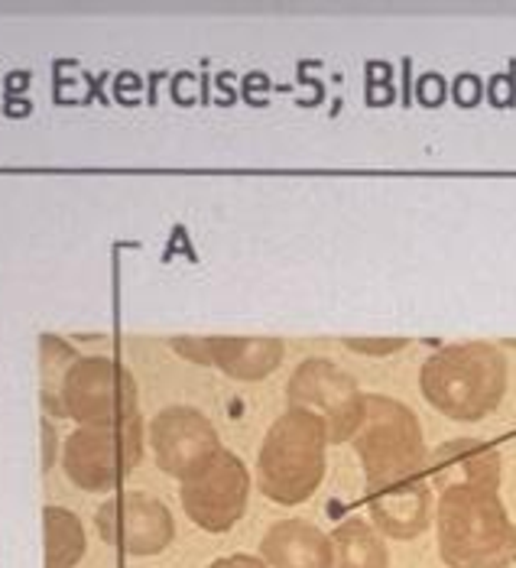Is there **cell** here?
Wrapping results in <instances>:
<instances>
[{"instance_id": "obj_5", "label": "cell", "mask_w": 516, "mask_h": 568, "mask_svg": "<svg viewBox=\"0 0 516 568\" xmlns=\"http://www.w3.org/2000/svg\"><path fill=\"white\" fill-rule=\"evenodd\" d=\"M143 458L140 416L118 426H79L62 445V468L82 490H114Z\"/></svg>"}, {"instance_id": "obj_15", "label": "cell", "mask_w": 516, "mask_h": 568, "mask_svg": "<svg viewBox=\"0 0 516 568\" xmlns=\"http://www.w3.org/2000/svg\"><path fill=\"white\" fill-rule=\"evenodd\" d=\"M328 536H332V552H335L332 568H389L387 542L374 524L351 517L335 526Z\"/></svg>"}, {"instance_id": "obj_16", "label": "cell", "mask_w": 516, "mask_h": 568, "mask_svg": "<svg viewBox=\"0 0 516 568\" xmlns=\"http://www.w3.org/2000/svg\"><path fill=\"white\" fill-rule=\"evenodd\" d=\"M45 568H75L85 556V526L65 507H45L43 510Z\"/></svg>"}, {"instance_id": "obj_10", "label": "cell", "mask_w": 516, "mask_h": 568, "mask_svg": "<svg viewBox=\"0 0 516 568\" xmlns=\"http://www.w3.org/2000/svg\"><path fill=\"white\" fill-rule=\"evenodd\" d=\"M150 442L156 465L179 481L192 478L221 452L212 419L192 406H166L163 413H156V419L150 423Z\"/></svg>"}, {"instance_id": "obj_20", "label": "cell", "mask_w": 516, "mask_h": 568, "mask_svg": "<svg viewBox=\"0 0 516 568\" xmlns=\"http://www.w3.org/2000/svg\"><path fill=\"white\" fill-rule=\"evenodd\" d=\"M43 436H45V468L52 465V445H55V433H52V426L49 423H43Z\"/></svg>"}, {"instance_id": "obj_19", "label": "cell", "mask_w": 516, "mask_h": 568, "mask_svg": "<svg viewBox=\"0 0 516 568\" xmlns=\"http://www.w3.org/2000/svg\"><path fill=\"white\" fill-rule=\"evenodd\" d=\"M209 568H266L263 559L257 556H247V552H234V556H224V559H215Z\"/></svg>"}, {"instance_id": "obj_17", "label": "cell", "mask_w": 516, "mask_h": 568, "mask_svg": "<svg viewBox=\"0 0 516 568\" xmlns=\"http://www.w3.org/2000/svg\"><path fill=\"white\" fill-rule=\"evenodd\" d=\"M79 361V354L69 348L65 342H59L55 335L40 338V374H43V406L49 413L62 416V384L72 371V364Z\"/></svg>"}, {"instance_id": "obj_14", "label": "cell", "mask_w": 516, "mask_h": 568, "mask_svg": "<svg viewBox=\"0 0 516 568\" xmlns=\"http://www.w3.org/2000/svg\"><path fill=\"white\" fill-rule=\"evenodd\" d=\"M260 559L266 568H332V536L305 520H280L263 532Z\"/></svg>"}, {"instance_id": "obj_11", "label": "cell", "mask_w": 516, "mask_h": 568, "mask_svg": "<svg viewBox=\"0 0 516 568\" xmlns=\"http://www.w3.org/2000/svg\"><path fill=\"white\" fill-rule=\"evenodd\" d=\"M172 348L192 364H209L234 381H263L280 364L286 345L280 338H231V335H209V338H172Z\"/></svg>"}, {"instance_id": "obj_2", "label": "cell", "mask_w": 516, "mask_h": 568, "mask_svg": "<svg viewBox=\"0 0 516 568\" xmlns=\"http://www.w3.org/2000/svg\"><path fill=\"white\" fill-rule=\"evenodd\" d=\"M507 357L490 342L438 348L419 371L423 399L455 423H477L490 416L507 394Z\"/></svg>"}, {"instance_id": "obj_7", "label": "cell", "mask_w": 516, "mask_h": 568, "mask_svg": "<svg viewBox=\"0 0 516 568\" xmlns=\"http://www.w3.org/2000/svg\"><path fill=\"white\" fill-rule=\"evenodd\" d=\"M364 396L357 381L325 357H308L293 371L286 384L290 406L322 419L328 442H354L364 423Z\"/></svg>"}, {"instance_id": "obj_12", "label": "cell", "mask_w": 516, "mask_h": 568, "mask_svg": "<svg viewBox=\"0 0 516 568\" xmlns=\"http://www.w3.org/2000/svg\"><path fill=\"white\" fill-rule=\"evenodd\" d=\"M367 510H371V520L381 536L403 539V542L423 536L435 517L429 478L419 475V478H406V481L367 490Z\"/></svg>"}, {"instance_id": "obj_4", "label": "cell", "mask_w": 516, "mask_h": 568, "mask_svg": "<svg viewBox=\"0 0 516 568\" xmlns=\"http://www.w3.org/2000/svg\"><path fill=\"white\" fill-rule=\"evenodd\" d=\"M367 490L426 475V438L416 413L384 394L364 396V423L354 436Z\"/></svg>"}, {"instance_id": "obj_8", "label": "cell", "mask_w": 516, "mask_h": 568, "mask_svg": "<svg viewBox=\"0 0 516 568\" xmlns=\"http://www.w3.org/2000/svg\"><path fill=\"white\" fill-rule=\"evenodd\" d=\"M182 510L192 524L205 532H227L247 510L251 475L247 465L221 448L209 465H202L192 478L182 481Z\"/></svg>"}, {"instance_id": "obj_1", "label": "cell", "mask_w": 516, "mask_h": 568, "mask_svg": "<svg viewBox=\"0 0 516 568\" xmlns=\"http://www.w3.org/2000/svg\"><path fill=\"white\" fill-rule=\"evenodd\" d=\"M438 556L448 568H510L516 562V524L500 490L448 487L435 504Z\"/></svg>"}, {"instance_id": "obj_9", "label": "cell", "mask_w": 516, "mask_h": 568, "mask_svg": "<svg viewBox=\"0 0 516 568\" xmlns=\"http://www.w3.org/2000/svg\"><path fill=\"white\" fill-rule=\"evenodd\" d=\"M94 526L108 546L128 556H160L175 536L170 507L140 490H124L104 500Z\"/></svg>"}, {"instance_id": "obj_18", "label": "cell", "mask_w": 516, "mask_h": 568, "mask_svg": "<svg viewBox=\"0 0 516 568\" xmlns=\"http://www.w3.org/2000/svg\"><path fill=\"white\" fill-rule=\"evenodd\" d=\"M344 348L367 354V357H389L406 348V338H344Z\"/></svg>"}, {"instance_id": "obj_3", "label": "cell", "mask_w": 516, "mask_h": 568, "mask_svg": "<svg viewBox=\"0 0 516 568\" xmlns=\"http://www.w3.org/2000/svg\"><path fill=\"white\" fill-rule=\"evenodd\" d=\"M328 433L318 416L290 406L263 436L257 458V481L266 500L280 507L305 504L328 468Z\"/></svg>"}, {"instance_id": "obj_6", "label": "cell", "mask_w": 516, "mask_h": 568, "mask_svg": "<svg viewBox=\"0 0 516 568\" xmlns=\"http://www.w3.org/2000/svg\"><path fill=\"white\" fill-rule=\"evenodd\" d=\"M62 416L82 426H118L136 419V381L111 357H79L62 384Z\"/></svg>"}, {"instance_id": "obj_13", "label": "cell", "mask_w": 516, "mask_h": 568, "mask_svg": "<svg viewBox=\"0 0 516 568\" xmlns=\"http://www.w3.org/2000/svg\"><path fill=\"white\" fill-rule=\"evenodd\" d=\"M432 487H490L500 490V452L480 438H452L432 448L426 458Z\"/></svg>"}]
</instances>
